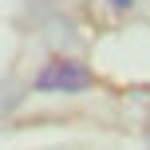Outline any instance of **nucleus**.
Segmentation results:
<instances>
[{
  "label": "nucleus",
  "instance_id": "2",
  "mask_svg": "<svg viewBox=\"0 0 150 150\" xmlns=\"http://www.w3.org/2000/svg\"><path fill=\"white\" fill-rule=\"evenodd\" d=\"M107 4H111V8H119V12H127V8L134 4V0H107Z\"/></svg>",
  "mask_w": 150,
  "mask_h": 150
},
{
  "label": "nucleus",
  "instance_id": "1",
  "mask_svg": "<svg viewBox=\"0 0 150 150\" xmlns=\"http://www.w3.org/2000/svg\"><path fill=\"white\" fill-rule=\"evenodd\" d=\"M91 87H95V71L79 59H52L36 75V91L44 95H75V91H91Z\"/></svg>",
  "mask_w": 150,
  "mask_h": 150
}]
</instances>
